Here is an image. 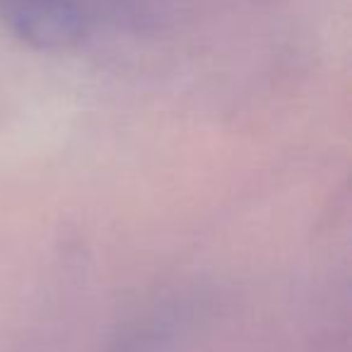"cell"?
<instances>
[{"instance_id": "1", "label": "cell", "mask_w": 352, "mask_h": 352, "mask_svg": "<svg viewBox=\"0 0 352 352\" xmlns=\"http://www.w3.org/2000/svg\"><path fill=\"white\" fill-rule=\"evenodd\" d=\"M0 17L17 39L46 51L70 49L87 32V10L78 0H0Z\"/></svg>"}]
</instances>
